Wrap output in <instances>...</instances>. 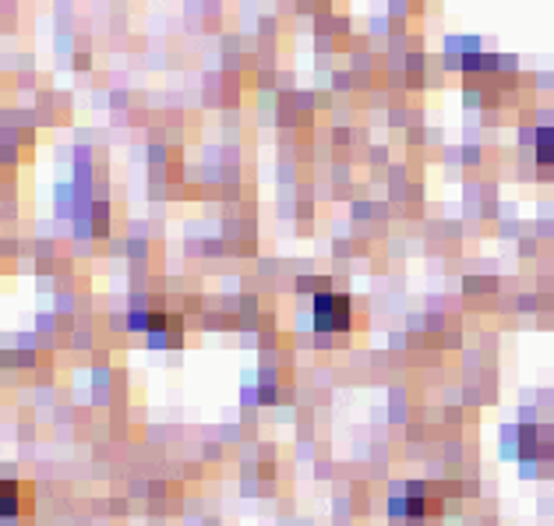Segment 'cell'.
<instances>
[{
	"instance_id": "cell-1",
	"label": "cell",
	"mask_w": 554,
	"mask_h": 526,
	"mask_svg": "<svg viewBox=\"0 0 554 526\" xmlns=\"http://www.w3.org/2000/svg\"><path fill=\"white\" fill-rule=\"evenodd\" d=\"M315 325L318 329H346L350 325V297L346 294H318L315 297Z\"/></svg>"
}]
</instances>
